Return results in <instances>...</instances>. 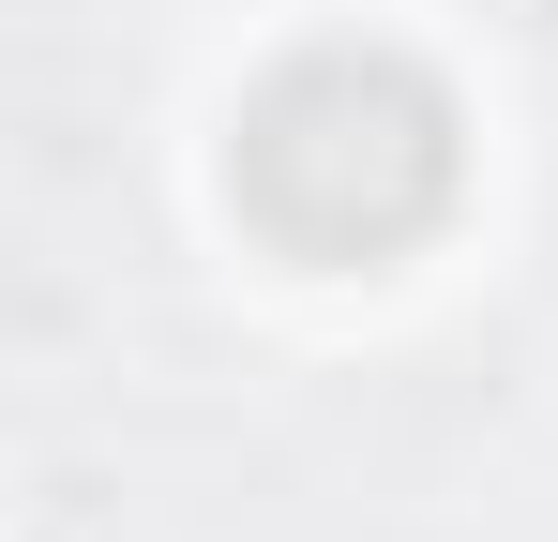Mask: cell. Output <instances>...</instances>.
<instances>
[{"mask_svg": "<svg viewBox=\"0 0 558 542\" xmlns=\"http://www.w3.org/2000/svg\"><path fill=\"white\" fill-rule=\"evenodd\" d=\"M468 121L453 90L392 46H302L287 76H257L242 136H227V196L242 226L287 242L302 271H377L453 211Z\"/></svg>", "mask_w": 558, "mask_h": 542, "instance_id": "cell-1", "label": "cell"}]
</instances>
